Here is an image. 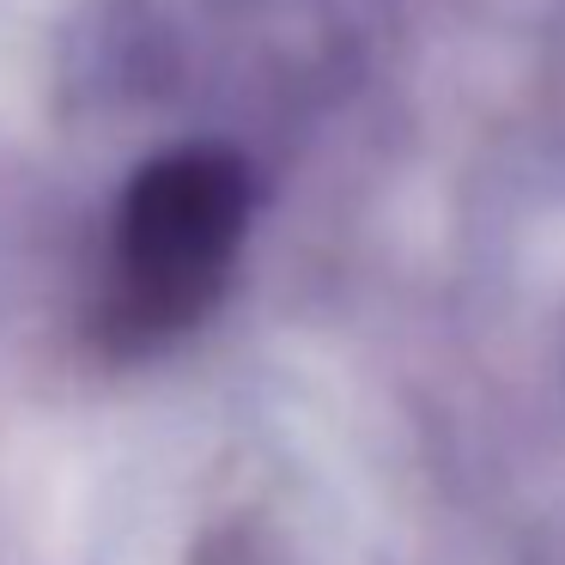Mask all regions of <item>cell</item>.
Listing matches in <instances>:
<instances>
[{"label":"cell","mask_w":565,"mask_h":565,"mask_svg":"<svg viewBox=\"0 0 565 565\" xmlns=\"http://www.w3.org/2000/svg\"><path fill=\"white\" fill-rule=\"evenodd\" d=\"M244 232V177L213 152L152 164L122 207L116 274L122 317L140 329H177L207 305L232 244Z\"/></svg>","instance_id":"cell-1"}]
</instances>
